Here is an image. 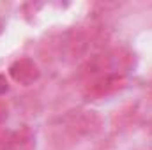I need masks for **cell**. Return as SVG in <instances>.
Segmentation results:
<instances>
[{"mask_svg":"<svg viewBox=\"0 0 152 150\" xmlns=\"http://www.w3.org/2000/svg\"><path fill=\"white\" fill-rule=\"evenodd\" d=\"M5 90H7V81L0 76V94H2V92H5Z\"/></svg>","mask_w":152,"mask_h":150,"instance_id":"obj_1","label":"cell"}]
</instances>
